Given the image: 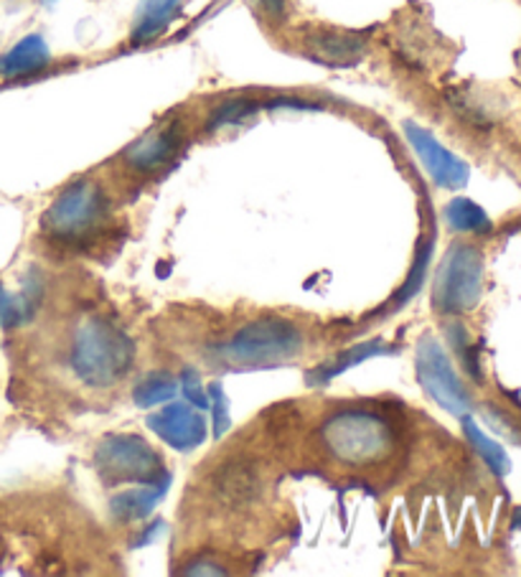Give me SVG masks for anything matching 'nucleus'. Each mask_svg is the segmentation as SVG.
Here are the masks:
<instances>
[{"label":"nucleus","mask_w":521,"mask_h":577,"mask_svg":"<svg viewBox=\"0 0 521 577\" xmlns=\"http://www.w3.org/2000/svg\"><path fill=\"white\" fill-rule=\"evenodd\" d=\"M321 443L339 463L372 466L397 451V430L372 410H341L323 422Z\"/></svg>","instance_id":"1"},{"label":"nucleus","mask_w":521,"mask_h":577,"mask_svg":"<svg viewBox=\"0 0 521 577\" xmlns=\"http://www.w3.org/2000/svg\"><path fill=\"white\" fill-rule=\"evenodd\" d=\"M135 344L108 319H87L75 333L71 367L89 387L104 389L118 385L133 367Z\"/></svg>","instance_id":"2"},{"label":"nucleus","mask_w":521,"mask_h":577,"mask_svg":"<svg viewBox=\"0 0 521 577\" xmlns=\"http://www.w3.org/2000/svg\"><path fill=\"white\" fill-rule=\"evenodd\" d=\"M306 336L288 319H257L242 326L217 356L232 367H273L296 359L303 352Z\"/></svg>","instance_id":"3"},{"label":"nucleus","mask_w":521,"mask_h":577,"mask_svg":"<svg viewBox=\"0 0 521 577\" xmlns=\"http://www.w3.org/2000/svg\"><path fill=\"white\" fill-rule=\"evenodd\" d=\"M108 197L100 189V184L81 178V181L69 184L54 204L44 214V232L64 245H81L92 240L100 226L108 219Z\"/></svg>","instance_id":"4"},{"label":"nucleus","mask_w":521,"mask_h":577,"mask_svg":"<svg viewBox=\"0 0 521 577\" xmlns=\"http://www.w3.org/2000/svg\"><path fill=\"white\" fill-rule=\"evenodd\" d=\"M484 288V257L470 245L447 249L435 275L433 306L441 313H466L478 303Z\"/></svg>","instance_id":"5"},{"label":"nucleus","mask_w":521,"mask_h":577,"mask_svg":"<svg viewBox=\"0 0 521 577\" xmlns=\"http://www.w3.org/2000/svg\"><path fill=\"white\" fill-rule=\"evenodd\" d=\"M95 463L108 484L153 481L160 470V455L137 435L104 437L95 453Z\"/></svg>","instance_id":"6"},{"label":"nucleus","mask_w":521,"mask_h":577,"mask_svg":"<svg viewBox=\"0 0 521 577\" xmlns=\"http://www.w3.org/2000/svg\"><path fill=\"white\" fill-rule=\"evenodd\" d=\"M418 377L420 385L425 387V392L433 400L453 414H468L470 397L463 387V381L455 374L451 359L443 352V346L437 344L433 336L420 339L418 344Z\"/></svg>","instance_id":"7"},{"label":"nucleus","mask_w":521,"mask_h":577,"mask_svg":"<svg viewBox=\"0 0 521 577\" xmlns=\"http://www.w3.org/2000/svg\"><path fill=\"white\" fill-rule=\"evenodd\" d=\"M407 143L412 145L414 156L420 158V164L425 166L430 178L443 189H461L466 186L470 168L466 160H461L455 153H451L437 137L418 123H404Z\"/></svg>","instance_id":"8"},{"label":"nucleus","mask_w":521,"mask_h":577,"mask_svg":"<svg viewBox=\"0 0 521 577\" xmlns=\"http://www.w3.org/2000/svg\"><path fill=\"white\" fill-rule=\"evenodd\" d=\"M211 486L219 501L232 509H250L263 499L265 481L255 463L247 458H230L214 470Z\"/></svg>","instance_id":"9"},{"label":"nucleus","mask_w":521,"mask_h":577,"mask_svg":"<svg viewBox=\"0 0 521 577\" xmlns=\"http://www.w3.org/2000/svg\"><path fill=\"white\" fill-rule=\"evenodd\" d=\"M181 137V123H163L148 130L143 137H137L135 143H130L125 153H122V164L133 174H153V170L163 168L176 156Z\"/></svg>","instance_id":"10"},{"label":"nucleus","mask_w":521,"mask_h":577,"mask_svg":"<svg viewBox=\"0 0 521 577\" xmlns=\"http://www.w3.org/2000/svg\"><path fill=\"white\" fill-rule=\"evenodd\" d=\"M148 425L163 443H168L176 451L199 448L209 435L207 420L193 410V404L186 402H174L168 408H163L160 412L153 414Z\"/></svg>","instance_id":"11"},{"label":"nucleus","mask_w":521,"mask_h":577,"mask_svg":"<svg viewBox=\"0 0 521 577\" xmlns=\"http://www.w3.org/2000/svg\"><path fill=\"white\" fill-rule=\"evenodd\" d=\"M366 36L354 31L339 29H313L303 36V48L315 62L329 67H354L366 56Z\"/></svg>","instance_id":"12"},{"label":"nucleus","mask_w":521,"mask_h":577,"mask_svg":"<svg viewBox=\"0 0 521 577\" xmlns=\"http://www.w3.org/2000/svg\"><path fill=\"white\" fill-rule=\"evenodd\" d=\"M48 62H52V54H48L44 36L29 34L0 56V77L21 79V77L36 75V71L48 67Z\"/></svg>","instance_id":"13"},{"label":"nucleus","mask_w":521,"mask_h":577,"mask_svg":"<svg viewBox=\"0 0 521 577\" xmlns=\"http://www.w3.org/2000/svg\"><path fill=\"white\" fill-rule=\"evenodd\" d=\"M181 3L184 0H141V5L135 11L133 44H151L166 34V29L174 23L178 11H181Z\"/></svg>","instance_id":"14"},{"label":"nucleus","mask_w":521,"mask_h":577,"mask_svg":"<svg viewBox=\"0 0 521 577\" xmlns=\"http://www.w3.org/2000/svg\"><path fill=\"white\" fill-rule=\"evenodd\" d=\"M168 481V478H166ZM166 481H160V486H141V489H130L125 493H120L115 501H112V511L122 522H135V519L148 517L156 501L166 491Z\"/></svg>","instance_id":"15"},{"label":"nucleus","mask_w":521,"mask_h":577,"mask_svg":"<svg viewBox=\"0 0 521 577\" xmlns=\"http://www.w3.org/2000/svg\"><path fill=\"white\" fill-rule=\"evenodd\" d=\"M385 352H387V348H385V344H381V341H364V344L348 348V352H344V354H339L331 364H325L323 369L311 374V381H313V385H329V381L333 377H339L341 371L352 369L359 362L369 359V356H377V354H385Z\"/></svg>","instance_id":"16"},{"label":"nucleus","mask_w":521,"mask_h":577,"mask_svg":"<svg viewBox=\"0 0 521 577\" xmlns=\"http://www.w3.org/2000/svg\"><path fill=\"white\" fill-rule=\"evenodd\" d=\"M445 222L453 226L455 232H488L491 230V219L486 211L474 204L470 199H453L445 207Z\"/></svg>","instance_id":"17"},{"label":"nucleus","mask_w":521,"mask_h":577,"mask_svg":"<svg viewBox=\"0 0 521 577\" xmlns=\"http://www.w3.org/2000/svg\"><path fill=\"white\" fill-rule=\"evenodd\" d=\"M463 433L468 435V441L474 443V448L481 453V458L488 463V468L494 470L496 476H507L509 474V455L503 453V448L499 443H494L491 437L484 435L481 433V428L476 425L474 420L466 418V414H463Z\"/></svg>","instance_id":"18"},{"label":"nucleus","mask_w":521,"mask_h":577,"mask_svg":"<svg viewBox=\"0 0 521 577\" xmlns=\"http://www.w3.org/2000/svg\"><path fill=\"white\" fill-rule=\"evenodd\" d=\"M178 395V381L170 374H151L135 387V402L141 408H156V404H166Z\"/></svg>","instance_id":"19"},{"label":"nucleus","mask_w":521,"mask_h":577,"mask_svg":"<svg viewBox=\"0 0 521 577\" xmlns=\"http://www.w3.org/2000/svg\"><path fill=\"white\" fill-rule=\"evenodd\" d=\"M259 110H265L263 102L247 100V97H237V100H226L211 112L207 120V130H222L230 125H240L244 120L255 118Z\"/></svg>","instance_id":"20"},{"label":"nucleus","mask_w":521,"mask_h":577,"mask_svg":"<svg viewBox=\"0 0 521 577\" xmlns=\"http://www.w3.org/2000/svg\"><path fill=\"white\" fill-rule=\"evenodd\" d=\"M29 313H31L29 300L13 298L11 292L3 288V282H0V323H3V326H13V323L26 321Z\"/></svg>","instance_id":"21"},{"label":"nucleus","mask_w":521,"mask_h":577,"mask_svg":"<svg viewBox=\"0 0 521 577\" xmlns=\"http://www.w3.org/2000/svg\"><path fill=\"white\" fill-rule=\"evenodd\" d=\"M178 385H181L184 395L189 397V402L193 404V408H209V395L203 392L201 379H199L197 371L184 369L181 377H178Z\"/></svg>","instance_id":"22"},{"label":"nucleus","mask_w":521,"mask_h":577,"mask_svg":"<svg viewBox=\"0 0 521 577\" xmlns=\"http://www.w3.org/2000/svg\"><path fill=\"white\" fill-rule=\"evenodd\" d=\"M428 257H430V242L425 245V249L420 252V257H418V263H414V267H412L410 280H407L404 290H400V296L395 298V300H397V306L407 303V298L414 296V292H418V288L422 286V278H425V270H428Z\"/></svg>","instance_id":"23"},{"label":"nucleus","mask_w":521,"mask_h":577,"mask_svg":"<svg viewBox=\"0 0 521 577\" xmlns=\"http://www.w3.org/2000/svg\"><path fill=\"white\" fill-rule=\"evenodd\" d=\"M211 395L217 397V408H214V418H217V435H222L226 428H230V414H226V400H224V395H222V389L214 387L211 389Z\"/></svg>","instance_id":"24"},{"label":"nucleus","mask_w":521,"mask_h":577,"mask_svg":"<svg viewBox=\"0 0 521 577\" xmlns=\"http://www.w3.org/2000/svg\"><path fill=\"white\" fill-rule=\"evenodd\" d=\"M255 3L259 5V11L273 21H280L285 15V8H288V0H255Z\"/></svg>","instance_id":"25"},{"label":"nucleus","mask_w":521,"mask_h":577,"mask_svg":"<svg viewBox=\"0 0 521 577\" xmlns=\"http://www.w3.org/2000/svg\"><path fill=\"white\" fill-rule=\"evenodd\" d=\"M44 3H46V5H54V3H59V0H44Z\"/></svg>","instance_id":"26"}]
</instances>
